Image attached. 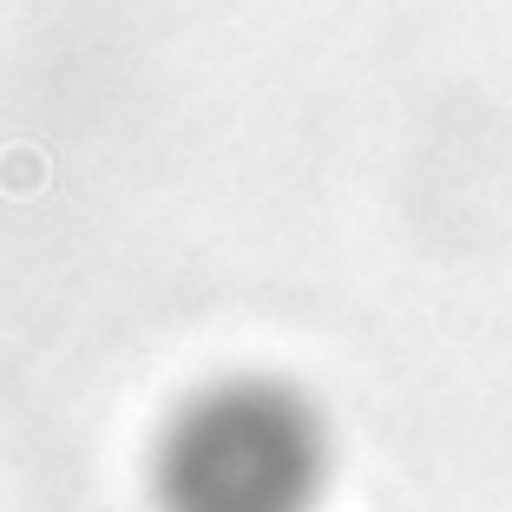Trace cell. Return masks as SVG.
Returning <instances> with one entry per match:
<instances>
[{"label": "cell", "mask_w": 512, "mask_h": 512, "mask_svg": "<svg viewBox=\"0 0 512 512\" xmlns=\"http://www.w3.org/2000/svg\"><path fill=\"white\" fill-rule=\"evenodd\" d=\"M316 434L289 394L230 381L178 407L158 440L165 512H309Z\"/></svg>", "instance_id": "obj_1"}]
</instances>
